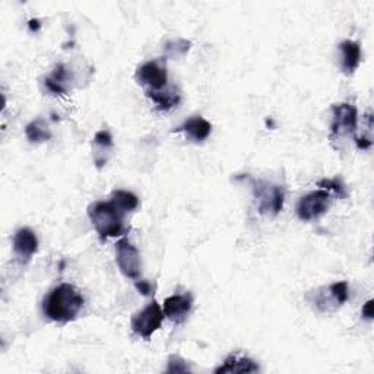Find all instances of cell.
Here are the masks:
<instances>
[{"label":"cell","instance_id":"14","mask_svg":"<svg viewBox=\"0 0 374 374\" xmlns=\"http://www.w3.org/2000/svg\"><path fill=\"white\" fill-rule=\"evenodd\" d=\"M259 366L247 358V357H238V356H230L224 364L219 366L215 373L216 374H237V373H257Z\"/></svg>","mask_w":374,"mask_h":374},{"label":"cell","instance_id":"23","mask_svg":"<svg viewBox=\"0 0 374 374\" xmlns=\"http://www.w3.org/2000/svg\"><path fill=\"white\" fill-rule=\"evenodd\" d=\"M361 315H363V317L367 319V320H371V319H373V300H368V301L363 305Z\"/></svg>","mask_w":374,"mask_h":374},{"label":"cell","instance_id":"3","mask_svg":"<svg viewBox=\"0 0 374 374\" xmlns=\"http://www.w3.org/2000/svg\"><path fill=\"white\" fill-rule=\"evenodd\" d=\"M252 190L259 214L276 215L282 211L285 193L281 186L263 180H252Z\"/></svg>","mask_w":374,"mask_h":374},{"label":"cell","instance_id":"4","mask_svg":"<svg viewBox=\"0 0 374 374\" xmlns=\"http://www.w3.org/2000/svg\"><path fill=\"white\" fill-rule=\"evenodd\" d=\"M164 317L165 316H164L161 305L153 300L146 307H144L141 312L135 313L134 317H132L130 320L132 332L141 337L142 339L148 341L153 334L160 331Z\"/></svg>","mask_w":374,"mask_h":374},{"label":"cell","instance_id":"12","mask_svg":"<svg viewBox=\"0 0 374 374\" xmlns=\"http://www.w3.org/2000/svg\"><path fill=\"white\" fill-rule=\"evenodd\" d=\"M175 130L183 132L189 141L199 144V142H204L209 138L211 132H212V126L206 119H204L201 116H193V117L187 119L180 127H177Z\"/></svg>","mask_w":374,"mask_h":374},{"label":"cell","instance_id":"24","mask_svg":"<svg viewBox=\"0 0 374 374\" xmlns=\"http://www.w3.org/2000/svg\"><path fill=\"white\" fill-rule=\"evenodd\" d=\"M357 145L360 149H368L373 145V142L367 138H360V139H357Z\"/></svg>","mask_w":374,"mask_h":374},{"label":"cell","instance_id":"11","mask_svg":"<svg viewBox=\"0 0 374 374\" xmlns=\"http://www.w3.org/2000/svg\"><path fill=\"white\" fill-rule=\"evenodd\" d=\"M193 305V298L189 293L174 294L165 298L164 301V316L174 323H183L189 316Z\"/></svg>","mask_w":374,"mask_h":374},{"label":"cell","instance_id":"16","mask_svg":"<svg viewBox=\"0 0 374 374\" xmlns=\"http://www.w3.org/2000/svg\"><path fill=\"white\" fill-rule=\"evenodd\" d=\"M110 202H112L116 206V209L122 215H126L129 212H134L139 206L138 196L134 194L132 192H127V190H115L112 193V201H110Z\"/></svg>","mask_w":374,"mask_h":374},{"label":"cell","instance_id":"22","mask_svg":"<svg viewBox=\"0 0 374 374\" xmlns=\"http://www.w3.org/2000/svg\"><path fill=\"white\" fill-rule=\"evenodd\" d=\"M135 287L142 296H149L152 293V285L145 279H136Z\"/></svg>","mask_w":374,"mask_h":374},{"label":"cell","instance_id":"1","mask_svg":"<svg viewBox=\"0 0 374 374\" xmlns=\"http://www.w3.org/2000/svg\"><path fill=\"white\" fill-rule=\"evenodd\" d=\"M83 297L71 284H60L42 301V313L52 322H74L83 309Z\"/></svg>","mask_w":374,"mask_h":374},{"label":"cell","instance_id":"7","mask_svg":"<svg viewBox=\"0 0 374 374\" xmlns=\"http://www.w3.org/2000/svg\"><path fill=\"white\" fill-rule=\"evenodd\" d=\"M116 262L120 272L130 279H139L142 272V260L139 250L127 238H122L116 245Z\"/></svg>","mask_w":374,"mask_h":374},{"label":"cell","instance_id":"9","mask_svg":"<svg viewBox=\"0 0 374 374\" xmlns=\"http://www.w3.org/2000/svg\"><path fill=\"white\" fill-rule=\"evenodd\" d=\"M332 124L331 132L334 136L353 135L357 129L358 115L357 108L349 103H341L332 107Z\"/></svg>","mask_w":374,"mask_h":374},{"label":"cell","instance_id":"20","mask_svg":"<svg viewBox=\"0 0 374 374\" xmlns=\"http://www.w3.org/2000/svg\"><path fill=\"white\" fill-rule=\"evenodd\" d=\"M186 371H190V368L183 358H180L179 356H171L168 358L167 373H186Z\"/></svg>","mask_w":374,"mask_h":374},{"label":"cell","instance_id":"15","mask_svg":"<svg viewBox=\"0 0 374 374\" xmlns=\"http://www.w3.org/2000/svg\"><path fill=\"white\" fill-rule=\"evenodd\" d=\"M146 97L152 100V103H156L158 110L163 112H168L173 107L177 105L180 103V94L171 88V90H160V91H145Z\"/></svg>","mask_w":374,"mask_h":374},{"label":"cell","instance_id":"6","mask_svg":"<svg viewBox=\"0 0 374 374\" xmlns=\"http://www.w3.org/2000/svg\"><path fill=\"white\" fill-rule=\"evenodd\" d=\"M329 206H331V194L327 190L320 189L303 196L297 204L296 212L301 221L310 223L326 214Z\"/></svg>","mask_w":374,"mask_h":374},{"label":"cell","instance_id":"18","mask_svg":"<svg viewBox=\"0 0 374 374\" xmlns=\"http://www.w3.org/2000/svg\"><path fill=\"white\" fill-rule=\"evenodd\" d=\"M68 69L64 68V64H57L53 74L46 79V88L53 94H66L64 83L68 81Z\"/></svg>","mask_w":374,"mask_h":374},{"label":"cell","instance_id":"13","mask_svg":"<svg viewBox=\"0 0 374 374\" xmlns=\"http://www.w3.org/2000/svg\"><path fill=\"white\" fill-rule=\"evenodd\" d=\"M341 53V69L345 75H353L361 63V47L360 44L351 40H345L339 44Z\"/></svg>","mask_w":374,"mask_h":374},{"label":"cell","instance_id":"5","mask_svg":"<svg viewBox=\"0 0 374 374\" xmlns=\"http://www.w3.org/2000/svg\"><path fill=\"white\" fill-rule=\"evenodd\" d=\"M135 78L138 83L145 88V91L164 90L168 82L165 60L156 59L141 64L136 71Z\"/></svg>","mask_w":374,"mask_h":374},{"label":"cell","instance_id":"21","mask_svg":"<svg viewBox=\"0 0 374 374\" xmlns=\"http://www.w3.org/2000/svg\"><path fill=\"white\" fill-rule=\"evenodd\" d=\"M320 186L325 190H334L339 197H345L346 196L345 187H344V185L338 179H334V180H322L320 182Z\"/></svg>","mask_w":374,"mask_h":374},{"label":"cell","instance_id":"2","mask_svg":"<svg viewBox=\"0 0 374 374\" xmlns=\"http://www.w3.org/2000/svg\"><path fill=\"white\" fill-rule=\"evenodd\" d=\"M88 216L101 240L122 235L124 231V215H122L112 202L98 201L91 204L88 208Z\"/></svg>","mask_w":374,"mask_h":374},{"label":"cell","instance_id":"19","mask_svg":"<svg viewBox=\"0 0 374 374\" xmlns=\"http://www.w3.org/2000/svg\"><path fill=\"white\" fill-rule=\"evenodd\" d=\"M94 145L100 151H108L113 148V138L110 135L108 130H100L94 136Z\"/></svg>","mask_w":374,"mask_h":374},{"label":"cell","instance_id":"10","mask_svg":"<svg viewBox=\"0 0 374 374\" xmlns=\"http://www.w3.org/2000/svg\"><path fill=\"white\" fill-rule=\"evenodd\" d=\"M12 246L19 263H28L38 250V238L31 228H19L13 235Z\"/></svg>","mask_w":374,"mask_h":374},{"label":"cell","instance_id":"17","mask_svg":"<svg viewBox=\"0 0 374 374\" xmlns=\"http://www.w3.org/2000/svg\"><path fill=\"white\" fill-rule=\"evenodd\" d=\"M25 136L31 144H41V142L49 141L52 138V134H50L47 123L38 119V120L31 122L25 127Z\"/></svg>","mask_w":374,"mask_h":374},{"label":"cell","instance_id":"8","mask_svg":"<svg viewBox=\"0 0 374 374\" xmlns=\"http://www.w3.org/2000/svg\"><path fill=\"white\" fill-rule=\"evenodd\" d=\"M349 296L348 282L338 281L329 287L317 290L315 294V300L312 301L319 312H332L337 310L338 307L346 303Z\"/></svg>","mask_w":374,"mask_h":374}]
</instances>
